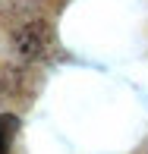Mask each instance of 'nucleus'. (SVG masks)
I'll list each match as a JSON object with an SVG mask.
<instances>
[{"label":"nucleus","mask_w":148,"mask_h":154,"mask_svg":"<svg viewBox=\"0 0 148 154\" xmlns=\"http://www.w3.org/2000/svg\"><path fill=\"white\" fill-rule=\"evenodd\" d=\"M19 120L10 113H0V154H10V145H13V132H16Z\"/></svg>","instance_id":"1"}]
</instances>
